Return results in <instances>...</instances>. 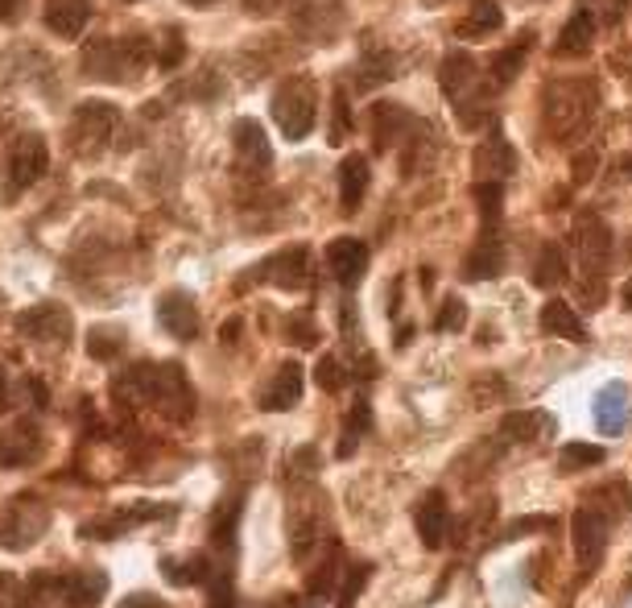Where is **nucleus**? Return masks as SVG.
Listing matches in <instances>:
<instances>
[{"label": "nucleus", "mask_w": 632, "mask_h": 608, "mask_svg": "<svg viewBox=\"0 0 632 608\" xmlns=\"http://www.w3.org/2000/svg\"><path fill=\"white\" fill-rule=\"evenodd\" d=\"M505 265V245H500V224H480L475 249L463 257V277L468 282H488Z\"/></svg>", "instance_id": "6ab92c4d"}, {"label": "nucleus", "mask_w": 632, "mask_h": 608, "mask_svg": "<svg viewBox=\"0 0 632 608\" xmlns=\"http://www.w3.org/2000/svg\"><path fill=\"white\" fill-rule=\"evenodd\" d=\"M599 9H604V13H599V22H604V25H616L620 17H624L629 0H599Z\"/></svg>", "instance_id": "603ef678"}, {"label": "nucleus", "mask_w": 632, "mask_h": 608, "mask_svg": "<svg viewBox=\"0 0 632 608\" xmlns=\"http://www.w3.org/2000/svg\"><path fill=\"white\" fill-rule=\"evenodd\" d=\"M413 525H418V538L426 550H438V546L450 538V505H447V493H426L418 501V513H413Z\"/></svg>", "instance_id": "412c9836"}, {"label": "nucleus", "mask_w": 632, "mask_h": 608, "mask_svg": "<svg viewBox=\"0 0 632 608\" xmlns=\"http://www.w3.org/2000/svg\"><path fill=\"white\" fill-rule=\"evenodd\" d=\"M604 460H608V451H604V447H595V443H567V447L558 451V468H562V472L599 468Z\"/></svg>", "instance_id": "58836bf2"}, {"label": "nucleus", "mask_w": 632, "mask_h": 608, "mask_svg": "<svg viewBox=\"0 0 632 608\" xmlns=\"http://www.w3.org/2000/svg\"><path fill=\"white\" fill-rule=\"evenodd\" d=\"M326 265L335 273V282L351 290L360 277L368 273V245L360 236H335L331 245H326Z\"/></svg>", "instance_id": "2eb2a0df"}, {"label": "nucleus", "mask_w": 632, "mask_h": 608, "mask_svg": "<svg viewBox=\"0 0 632 608\" xmlns=\"http://www.w3.org/2000/svg\"><path fill=\"white\" fill-rule=\"evenodd\" d=\"M562 273H567V252L562 245H542V257H537V270H533V286H542V290H550L554 282H562Z\"/></svg>", "instance_id": "4c0bfd02"}, {"label": "nucleus", "mask_w": 632, "mask_h": 608, "mask_svg": "<svg viewBox=\"0 0 632 608\" xmlns=\"http://www.w3.org/2000/svg\"><path fill=\"white\" fill-rule=\"evenodd\" d=\"M530 34H521L512 46H505L500 54H492V84L496 87H509L517 75H521V66H525V54H530Z\"/></svg>", "instance_id": "72a5a7b5"}, {"label": "nucleus", "mask_w": 632, "mask_h": 608, "mask_svg": "<svg viewBox=\"0 0 632 608\" xmlns=\"http://www.w3.org/2000/svg\"><path fill=\"white\" fill-rule=\"evenodd\" d=\"M314 381H319V389H326V394H339L347 385V364L335 357H323L319 369H314Z\"/></svg>", "instance_id": "79ce46f5"}, {"label": "nucleus", "mask_w": 632, "mask_h": 608, "mask_svg": "<svg viewBox=\"0 0 632 608\" xmlns=\"http://www.w3.org/2000/svg\"><path fill=\"white\" fill-rule=\"evenodd\" d=\"M302 389H307V377H302V364L298 360H286L277 364V373L269 377V385L261 389V410L269 414H286L302 401Z\"/></svg>", "instance_id": "4468645a"}, {"label": "nucleus", "mask_w": 632, "mask_h": 608, "mask_svg": "<svg viewBox=\"0 0 632 608\" xmlns=\"http://www.w3.org/2000/svg\"><path fill=\"white\" fill-rule=\"evenodd\" d=\"M512 170H517V153L505 141V133L492 128L488 141H480V149H475V174H484V183H500Z\"/></svg>", "instance_id": "5701e85b"}, {"label": "nucleus", "mask_w": 632, "mask_h": 608, "mask_svg": "<svg viewBox=\"0 0 632 608\" xmlns=\"http://www.w3.org/2000/svg\"><path fill=\"white\" fill-rule=\"evenodd\" d=\"M368 571H372L368 563L347 567L344 584H339V608H356V600H360V587L368 584Z\"/></svg>", "instance_id": "c03bdc74"}, {"label": "nucleus", "mask_w": 632, "mask_h": 608, "mask_svg": "<svg viewBox=\"0 0 632 608\" xmlns=\"http://www.w3.org/2000/svg\"><path fill=\"white\" fill-rule=\"evenodd\" d=\"M236 336H240V319L224 323V344H236Z\"/></svg>", "instance_id": "13d9d810"}, {"label": "nucleus", "mask_w": 632, "mask_h": 608, "mask_svg": "<svg viewBox=\"0 0 632 608\" xmlns=\"http://www.w3.org/2000/svg\"><path fill=\"white\" fill-rule=\"evenodd\" d=\"M17 332L38 348L41 357H62L66 344H71V332H75V319L62 302H38V307L17 315Z\"/></svg>", "instance_id": "423d86ee"}, {"label": "nucleus", "mask_w": 632, "mask_h": 608, "mask_svg": "<svg viewBox=\"0 0 632 608\" xmlns=\"http://www.w3.org/2000/svg\"><path fill=\"white\" fill-rule=\"evenodd\" d=\"M422 4H426V9H434V4H447V0H422Z\"/></svg>", "instance_id": "052dcab7"}, {"label": "nucleus", "mask_w": 632, "mask_h": 608, "mask_svg": "<svg viewBox=\"0 0 632 608\" xmlns=\"http://www.w3.org/2000/svg\"><path fill=\"white\" fill-rule=\"evenodd\" d=\"M165 513H170V509L158 501H133V505H124V509H116V513L87 518V522L79 525V534L83 538H91V543H112V538H121V534L137 530V525L158 522V518H165Z\"/></svg>", "instance_id": "6e6552de"}, {"label": "nucleus", "mask_w": 632, "mask_h": 608, "mask_svg": "<svg viewBox=\"0 0 632 608\" xmlns=\"http://www.w3.org/2000/svg\"><path fill=\"white\" fill-rule=\"evenodd\" d=\"M183 59H186L183 29L174 25V29H170V34L162 38V54H158V66H162V71H178V66H183Z\"/></svg>", "instance_id": "49530a36"}, {"label": "nucleus", "mask_w": 632, "mask_h": 608, "mask_svg": "<svg viewBox=\"0 0 632 608\" xmlns=\"http://www.w3.org/2000/svg\"><path fill=\"white\" fill-rule=\"evenodd\" d=\"M571 538H574V555H579V567L592 571L599 559H604V538H608V518H599V509L583 505L571 522Z\"/></svg>", "instance_id": "ddd939ff"}, {"label": "nucleus", "mask_w": 632, "mask_h": 608, "mask_svg": "<svg viewBox=\"0 0 632 608\" xmlns=\"http://www.w3.org/2000/svg\"><path fill=\"white\" fill-rule=\"evenodd\" d=\"M409 112L401 104H372V137H376V149H388L401 128H406Z\"/></svg>", "instance_id": "c9c22d12"}, {"label": "nucleus", "mask_w": 632, "mask_h": 608, "mask_svg": "<svg viewBox=\"0 0 632 608\" xmlns=\"http://www.w3.org/2000/svg\"><path fill=\"white\" fill-rule=\"evenodd\" d=\"M438 84H443V91L450 96L459 125L463 128L488 125L492 112H488V100H484V87H480V66H475V59H468L463 50L447 54V59H443V71H438Z\"/></svg>", "instance_id": "f257e3e1"}, {"label": "nucleus", "mask_w": 632, "mask_h": 608, "mask_svg": "<svg viewBox=\"0 0 632 608\" xmlns=\"http://www.w3.org/2000/svg\"><path fill=\"white\" fill-rule=\"evenodd\" d=\"M9 401H13V394H9V377H4V369H0V410H9Z\"/></svg>", "instance_id": "4d7b16f0"}, {"label": "nucleus", "mask_w": 632, "mask_h": 608, "mask_svg": "<svg viewBox=\"0 0 632 608\" xmlns=\"http://www.w3.org/2000/svg\"><path fill=\"white\" fill-rule=\"evenodd\" d=\"M595 42V17L592 9H579L571 22L562 25V34H558V46H554V54L558 59H583Z\"/></svg>", "instance_id": "c85d7f7f"}, {"label": "nucleus", "mask_w": 632, "mask_h": 608, "mask_svg": "<svg viewBox=\"0 0 632 608\" xmlns=\"http://www.w3.org/2000/svg\"><path fill=\"white\" fill-rule=\"evenodd\" d=\"M542 332H550L558 339H571V344H587V323L579 319L574 307H567L562 298H550L542 307Z\"/></svg>", "instance_id": "bb28decb"}, {"label": "nucleus", "mask_w": 632, "mask_h": 608, "mask_svg": "<svg viewBox=\"0 0 632 608\" xmlns=\"http://www.w3.org/2000/svg\"><path fill=\"white\" fill-rule=\"evenodd\" d=\"M153 406H158L170 422H190L195 419V389H190V381H186L183 364H158Z\"/></svg>", "instance_id": "9d476101"}, {"label": "nucleus", "mask_w": 632, "mask_h": 608, "mask_svg": "<svg viewBox=\"0 0 632 608\" xmlns=\"http://www.w3.org/2000/svg\"><path fill=\"white\" fill-rule=\"evenodd\" d=\"M286 344H294V348H314V344H319V327H314V319L289 315L286 319Z\"/></svg>", "instance_id": "37998d69"}, {"label": "nucleus", "mask_w": 632, "mask_h": 608, "mask_svg": "<svg viewBox=\"0 0 632 608\" xmlns=\"http://www.w3.org/2000/svg\"><path fill=\"white\" fill-rule=\"evenodd\" d=\"M158 323L174 339L190 344V339L199 336V307H195V298L186 290H165L158 298Z\"/></svg>", "instance_id": "a211bd4d"}, {"label": "nucleus", "mask_w": 632, "mask_h": 608, "mask_svg": "<svg viewBox=\"0 0 632 608\" xmlns=\"http://www.w3.org/2000/svg\"><path fill=\"white\" fill-rule=\"evenodd\" d=\"M537 534V530H550V518H521V522H512L505 534H500V543H517L521 534Z\"/></svg>", "instance_id": "09e8293b"}, {"label": "nucleus", "mask_w": 632, "mask_h": 608, "mask_svg": "<svg viewBox=\"0 0 632 608\" xmlns=\"http://www.w3.org/2000/svg\"><path fill=\"white\" fill-rule=\"evenodd\" d=\"M368 426H372V410H368V398H356L351 401V414H347V422H344V435H339V447H335V456L339 460H347L356 447H360V439L368 435Z\"/></svg>", "instance_id": "e433bc0d"}, {"label": "nucleus", "mask_w": 632, "mask_h": 608, "mask_svg": "<svg viewBox=\"0 0 632 608\" xmlns=\"http://www.w3.org/2000/svg\"><path fill=\"white\" fill-rule=\"evenodd\" d=\"M459 327H468V307H463V298L450 294L443 311L434 315V332H459Z\"/></svg>", "instance_id": "a18cd8bd"}, {"label": "nucleus", "mask_w": 632, "mask_h": 608, "mask_svg": "<svg viewBox=\"0 0 632 608\" xmlns=\"http://www.w3.org/2000/svg\"><path fill=\"white\" fill-rule=\"evenodd\" d=\"M62 587H66V575L38 571V575H29V584L21 587L17 608H62Z\"/></svg>", "instance_id": "c756f323"}, {"label": "nucleus", "mask_w": 632, "mask_h": 608, "mask_svg": "<svg viewBox=\"0 0 632 608\" xmlns=\"http://www.w3.org/2000/svg\"><path fill=\"white\" fill-rule=\"evenodd\" d=\"M629 414H632V394L624 381H608L599 394H595V426L599 435L616 439L624 426H629Z\"/></svg>", "instance_id": "aec40b11"}, {"label": "nucleus", "mask_w": 632, "mask_h": 608, "mask_svg": "<svg viewBox=\"0 0 632 608\" xmlns=\"http://www.w3.org/2000/svg\"><path fill=\"white\" fill-rule=\"evenodd\" d=\"M121 608H165L153 592H133V596H124Z\"/></svg>", "instance_id": "864d4df0"}, {"label": "nucleus", "mask_w": 632, "mask_h": 608, "mask_svg": "<svg viewBox=\"0 0 632 608\" xmlns=\"http://www.w3.org/2000/svg\"><path fill=\"white\" fill-rule=\"evenodd\" d=\"M21 17V0H0V25H13Z\"/></svg>", "instance_id": "6e6d98bb"}, {"label": "nucleus", "mask_w": 632, "mask_h": 608, "mask_svg": "<svg viewBox=\"0 0 632 608\" xmlns=\"http://www.w3.org/2000/svg\"><path fill=\"white\" fill-rule=\"evenodd\" d=\"M240 513H245V497H227V501L211 513V546H215V550H232V546H236Z\"/></svg>", "instance_id": "473e14b6"}, {"label": "nucleus", "mask_w": 632, "mask_h": 608, "mask_svg": "<svg viewBox=\"0 0 632 608\" xmlns=\"http://www.w3.org/2000/svg\"><path fill=\"white\" fill-rule=\"evenodd\" d=\"M207 608H236V600H232V580H227V575H215V580H211V605Z\"/></svg>", "instance_id": "8fccbe9b"}, {"label": "nucleus", "mask_w": 632, "mask_h": 608, "mask_svg": "<svg viewBox=\"0 0 632 608\" xmlns=\"http://www.w3.org/2000/svg\"><path fill=\"white\" fill-rule=\"evenodd\" d=\"M323 530V505H289V546H294V559L310 555V546Z\"/></svg>", "instance_id": "393cba45"}, {"label": "nucleus", "mask_w": 632, "mask_h": 608, "mask_svg": "<svg viewBox=\"0 0 632 608\" xmlns=\"http://www.w3.org/2000/svg\"><path fill=\"white\" fill-rule=\"evenodd\" d=\"M50 170V146H46V137L41 133H21L13 149H9V190L17 195V190L34 187L41 174Z\"/></svg>", "instance_id": "1a4fd4ad"}, {"label": "nucleus", "mask_w": 632, "mask_h": 608, "mask_svg": "<svg viewBox=\"0 0 632 608\" xmlns=\"http://www.w3.org/2000/svg\"><path fill=\"white\" fill-rule=\"evenodd\" d=\"M550 431H554V419L542 414V410H517V414H505V422H500V435L509 443H537L546 439Z\"/></svg>", "instance_id": "2f4dec72"}, {"label": "nucleus", "mask_w": 632, "mask_h": 608, "mask_svg": "<svg viewBox=\"0 0 632 608\" xmlns=\"http://www.w3.org/2000/svg\"><path fill=\"white\" fill-rule=\"evenodd\" d=\"M153 389H158V364H133L112 377V401L124 410H137V406H153Z\"/></svg>", "instance_id": "dca6fc26"}, {"label": "nucleus", "mask_w": 632, "mask_h": 608, "mask_svg": "<svg viewBox=\"0 0 632 608\" xmlns=\"http://www.w3.org/2000/svg\"><path fill=\"white\" fill-rule=\"evenodd\" d=\"M153 50L145 38H100L87 46L83 54V71L87 79H103V84H128L133 75L141 79V71L149 66Z\"/></svg>", "instance_id": "f03ea898"}, {"label": "nucleus", "mask_w": 632, "mask_h": 608, "mask_svg": "<svg viewBox=\"0 0 632 608\" xmlns=\"http://www.w3.org/2000/svg\"><path fill=\"white\" fill-rule=\"evenodd\" d=\"M339 563H344V550H339V543H326L323 559H319V567L310 571V580H307L310 605H323V600H331V596H335V587L344 584V571H339Z\"/></svg>", "instance_id": "b1692460"}, {"label": "nucleus", "mask_w": 632, "mask_h": 608, "mask_svg": "<svg viewBox=\"0 0 632 608\" xmlns=\"http://www.w3.org/2000/svg\"><path fill=\"white\" fill-rule=\"evenodd\" d=\"M500 25H505L500 4H496V0H475V4L468 9V17L455 25V34L468 38V42H480V38H492Z\"/></svg>", "instance_id": "7c9ffc66"}, {"label": "nucleus", "mask_w": 632, "mask_h": 608, "mask_svg": "<svg viewBox=\"0 0 632 608\" xmlns=\"http://www.w3.org/2000/svg\"><path fill=\"white\" fill-rule=\"evenodd\" d=\"M41 456V431L34 419H17L0 431V468H25Z\"/></svg>", "instance_id": "f3484780"}, {"label": "nucleus", "mask_w": 632, "mask_h": 608, "mask_svg": "<svg viewBox=\"0 0 632 608\" xmlns=\"http://www.w3.org/2000/svg\"><path fill=\"white\" fill-rule=\"evenodd\" d=\"M273 125L282 128L286 141H302L319 121V87L310 75H289L286 84L273 91Z\"/></svg>", "instance_id": "7ed1b4c3"}, {"label": "nucleus", "mask_w": 632, "mask_h": 608, "mask_svg": "<svg viewBox=\"0 0 632 608\" xmlns=\"http://www.w3.org/2000/svg\"><path fill=\"white\" fill-rule=\"evenodd\" d=\"M21 584L13 571H0V608H17Z\"/></svg>", "instance_id": "3c124183"}, {"label": "nucleus", "mask_w": 632, "mask_h": 608, "mask_svg": "<svg viewBox=\"0 0 632 608\" xmlns=\"http://www.w3.org/2000/svg\"><path fill=\"white\" fill-rule=\"evenodd\" d=\"M286 0H245V9L252 13V17H265V13H277Z\"/></svg>", "instance_id": "5fc2aeb1"}, {"label": "nucleus", "mask_w": 632, "mask_h": 608, "mask_svg": "<svg viewBox=\"0 0 632 608\" xmlns=\"http://www.w3.org/2000/svg\"><path fill=\"white\" fill-rule=\"evenodd\" d=\"M108 592V575L103 571H71L66 587H62V608H96Z\"/></svg>", "instance_id": "cd10ccee"}, {"label": "nucleus", "mask_w": 632, "mask_h": 608, "mask_svg": "<svg viewBox=\"0 0 632 608\" xmlns=\"http://www.w3.org/2000/svg\"><path fill=\"white\" fill-rule=\"evenodd\" d=\"M347 133H351V112H347V96L335 91V104H331V146H344Z\"/></svg>", "instance_id": "de8ad7c7"}, {"label": "nucleus", "mask_w": 632, "mask_h": 608, "mask_svg": "<svg viewBox=\"0 0 632 608\" xmlns=\"http://www.w3.org/2000/svg\"><path fill=\"white\" fill-rule=\"evenodd\" d=\"M393 71H397V59L385 54V50H372L364 63H360V87L372 91V87L388 84V79H393Z\"/></svg>", "instance_id": "ea45409f"}, {"label": "nucleus", "mask_w": 632, "mask_h": 608, "mask_svg": "<svg viewBox=\"0 0 632 608\" xmlns=\"http://www.w3.org/2000/svg\"><path fill=\"white\" fill-rule=\"evenodd\" d=\"M124 352V339H121V332L116 327H91L87 332V357L91 360H116Z\"/></svg>", "instance_id": "a19ab883"}, {"label": "nucleus", "mask_w": 632, "mask_h": 608, "mask_svg": "<svg viewBox=\"0 0 632 608\" xmlns=\"http://www.w3.org/2000/svg\"><path fill=\"white\" fill-rule=\"evenodd\" d=\"M186 4H195V9H207V4H215V0H186Z\"/></svg>", "instance_id": "bf43d9fd"}, {"label": "nucleus", "mask_w": 632, "mask_h": 608, "mask_svg": "<svg viewBox=\"0 0 632 608\" xmlns=\"http://www.w3.org/2000/svg\"><path fill=\"white\" fill-rule=\"evenodd\" d=\"M232 153H236V166L245 170V174H265L273 166V149H269V137L261 121H252V116H240L236 125H232Z\"/></svg>", "instance_id": "9b49d317"}, {"label": "nucleus", "mask_w": 632, "mask_h": 608, "mask_svg": "<svg viewBox=\"0 0 632 608\" xmlns=\"http://www.w3.org/2000/svg\"><path fill=\"white\" fill-rule=\"evenodd\" d=\"M571 249L579 252V265H583V277H587L583 298L604 302V270H608V261H612V228H608L595 211H583L579 224H574Z\"/></svg>", "instance_id": "20e7f679"}, {"label": "nucleus", "mask_w": 632, "mask_h": 608, "mask_svg": "<svg viewBox=\"0 0 632 608\" xmlns=\"http://www.w3.org/2000/svg\"><path fill=\"white\" fill-rule=\"evenodd\" d=\"M41 17L59 38H79L91 22V0H41Z\"/></svg>", "instance_id": "4be33fe9"}, {"label": "nucleus", "mask_w": 632, "mask_h": 608, "mask_svg": "<svg viewBox=\"0 0 632 608\" xmlns=\"http://www.w3.org/2000/svg\"><path fill=\"white\" fill-rule=\"evenodd\" d=\"M162 575H165V584H174V587L207 584V580H211V563H207L203 555H186V559H162Z\"/></svg>", "instance_id": "f704fd0d"}, {"label": "nucleus", "mask_w": 632, "mask_h": 608, "mask_svg": "<svg viewBox=\"0 0 632 608\" xmlns=\"http://www.w3.org/2000/svg\"><path fill=\"white\" fill-rule=\"evenodd\" d=\"M116 125H121V108L108 104V100H87L71 116V146L79 158H100Z\"/></svg>", "instance_id": "0eeeda50"}, {"label": "nucleus", "mask_w": 632, "mask_h": 608, "mask_svg": "<svg viewBox=\"0 0 632 608\" xmlns=\"http://www.w3.org/2000/svg\"><path fill=\"white\" fill-rule=\"evenodd\" d=\"M368 195V158L364 153H347L339 166V208L356 215Z\"/></svg>", "instance_id": "a878e982"}, {"label": "nucleus", "mask_w": 632, "mask_h": 608, "mask_svg": "<svg viewBox=\"0 0 632 608\" xmlns=\"http://www.w3.org/2000/svg\"><path fill=\"white\" fill-rule=\"evenodd\" d=\"M50 522H54L50 505L41 501L38 493H17L0 513V550H13V555L29 550L34 543L46 538Z\"/></svg>", "instance_id": "39448f33"}, {"label": "nucleus", "mask_w": 632, "mask_h": 608, "mask_svg": "<svg viewBox=\"0 0 632 608\" xmlns=\"http://www.w3.org/2000/svg\"><path fill=\"white\" fill-rule=\"evenodd\" d=\"M624 302H629V307H632V286H629V290H624Z\"/></svg>", "instance_id": "680f3d73"}, {"label": "nucleus", "mask_w": 632, "mask_h": 608, "mask_svg": "<svg viewBox=\"0 0 632 608\" xmlns=\"http://www.w3.org/2000/svg\"><path fill=\"white\" fill-rule=\"evenodd\" d=\"M252 282H269L277 290H302L310 282V252L307 249H282L269 261L252 270Z\"/></svg>", "instance_id": "f8f14e48"}]
</instances>
